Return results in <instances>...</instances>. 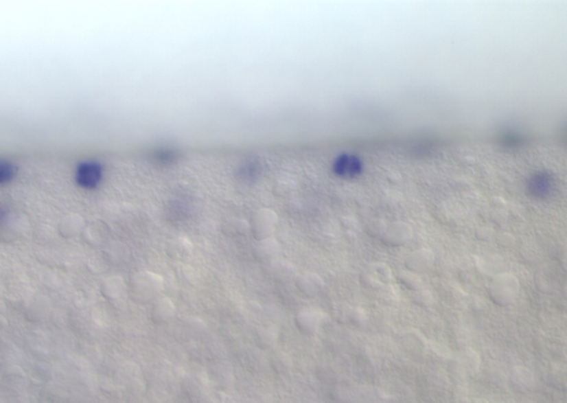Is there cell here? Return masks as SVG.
I'll return each instance as SVG.
<instances>
[{
    "label": "cell",
    "mask_w": 567,
    "mask_h": 403,
    "mask_svg": "<svg viewBox=\"0 0 567 403\" xmlns=\"http://www.w3.org/2000/svg\"><path fill=\"white\" fill-rule=\"evenodd\" d=\"M554 187L553 179L547 173H537L533 175L529 182V189L531 194L535 198H545L548 196Z\"/></svg>",
    "instance_id": "3957f363"
},
{
    "label": "cell",
    "mask_w": 567,
    "mask_h": 403,
    "mask_svg": "<svg viewBox=\"0 0 567 403\" xmlns=\"http://www.w3.org/2000/svg\"><path fill=\"white\" fill-rule=\"evenodd\" d=\"M17 174V166L12 161L0 159V186L6 185Z\"/></svg>",
    "instance_id": "277c9868"
},
{
    "label": "cell",
    "mask_w": 567,
    "mask_h": 403,
    "mask_svg": "<svg viewBox=\"0 0 567 403\" xmlns=\"http://www.w3.org/2000/svg\"><path fill=\"white\" fill-rule=\"evenodd\" d=\"M104 178V166L97 161H83L76 169V182L84 189L97 187Z\"/></svg>",
    "instance_id": "6da1fadb"
},
{
    "label": "cell",
    "mask_w": 567,
    "mask_h": 403,
    "mask_svg": "<svg viewBox=\"0 0 567 403\" xmlns=\"http://www.w3.org/2000/svg\"><path fill=\"white\" fill-rule=\"evenodd\" d=\"M364 166L362 162L357 155L343 153L336 157L332 162V172L340 178L351 179L356 178L360 174Z\"/></svg>",
    "instance_id": "7a4b0ae2"
},
{
    "label": "cell",
    "mask_w": 567,
    "mask_h": 403,
    "mask_svg": "<svg viewBox=\"0 0 567 403\" xmlns=\"http://www.w3.org/2000/svg\"><path fill=\"white\" fill-rule=\"evenodd\" d=\"M7 216H8V211H7L6 207H5L3 204H0V225H3V224L5 223Z\"/></svg>",
    "instance_id": "5b68a950"
}]
</instances>
